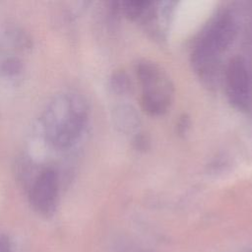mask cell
I'll list each match as a JSON object with an SVG mask.
<instances>
[{
  "instance_id": "cell-1",
  "label": "cell",
  "mask_w": 252,
  "mask_h": 252,
  "mask_svg": "<svg viewBox=\"0 0 252 252\" xmlns=\"http://www.w3.org/2000/svg\"><path fill=\"white\" fill-rule=\"evenodd\" d=\"M89 111L85 99L77 93L55 95L42 114V129L48 143L57 149L73 147L83 135Z\"/></svg>"
},
{
  "instance_id": "cell-4",
  "label": "cell",
  "mask_w": 252,
  "mask_h": 252,
  "mask_svg": "<svg viewBox=\"0 0 252 252\" xmlns=\"http://www.w3.org/2000/svg\"><path fill=\"white\" fill-rule=\"evenodd\" d=\"M28 195L34 211L45 217L53 215L59 196V181L55 170L50 167L37 170L29 181Z\"/></svg>"
},
{
  "instance_id": "cell-6",
  "label": "cell",
  "mask_w": 252,
  "mask_h": 252,
  "mask_svg": "<svg viewBox=\"0 0 252 252\" xmlns=\"http://www.w3.org/2000/svg\"><path fill=\"white\" fill-rule=\"evenodd\" d=\"M115 120L117 126L125 133L132 132L139 126V115L132 106H119L116 109Z\"/></svg>"
},
{
  "instance_id": "cell-7",
  "label": "cell",
  "mask_w": 252,
  "mask_h": 252,
  "mask_svg": "<svg viewBox=\"0 0 252 252\" xmlns=\"http://www.w3.org/2000/svg\"><path fill=\"white\" fill-rule=\"evenodd\" d=\"M110 85H111V89L116 94H128L132 88L131 81L128 75L123 70L113 73L110 79Z\"/></svg>"
},
{
  "instance_id": "cell-2",
  "label": "cell",
  "mask_w": 252,
  "mask_h": 252,
  "mask_svg": "<svg viewBox=\"0 0 252 252\" xmlns=\"http://www.w3.org/2000/svg\"><path fill=\"white\" fill-rule=\"evenodd\" d=\"M236 32L235 19L227 12L217 15L207 25L191 53L192 67L201 79L208 83L215 81L221 54L233 41Z\"/></svg>"
},
{
  "instance_id": "cell-5",
  "label": "cell",
  "mask_w": 252,
  "mask_h": 252,
  "mask_svg": "<svg viewBox=\"0 0 252 252\" xmlns=\"http://www.w3.org/2000/svg\"><path fill=\"white\" fill-rule=\"evenodd\" d=\"M225 94L237 110H247L251 103L252 84L247 62L240 56L231 58L224 70Z\"/></svg>"
},
{
  "instance_id": "cell-9",
  "label": "cell",
  "mask_w": 252,
  "mask_h": 252,
  "mask_svg": "<svg viewBox=\"0 0 252 252\" xmlns=\"http://www.w3.org/2000/svg\"><path fill=\"white\" fill-rule=\"evenodd\" d=\"M189 125H190V121H189V118L185 115H183V117H181V119L178 121V124H177V130L180 134H184L187 132V129L189 128Z\"/></svg>"
},
{
  "instance_id": "cell-8",
  "label": "cell",
  "mask_w": 252,
  "mask_h": 252,
  "mask_svg": "<svg viewBox=\"0 0 252 252\" xmlns=\"http://www.w3.org/2000/svg\"><path fill=\"white\" fill-rule=\"evenodd\" d=\"M20 69H21V64H20V62H18L15 59L7 60L6 62L3 63V66H2V70L7 75L16 74L18 71H20Z\"/></svg>"
},
{
  "instance_id": "cell-3",
  "label": "cell",
  "mask_w": 252,
  "mask_h": 252,
  "mask_svg": "<svg viewBox=\"0 0 252 252\" xmlns=\"http://www.w3.org/2000/svg\"><path fill=\"white\" fill-rule=\"evenodd\" d=\"M136 75L141 86V106L151 116H161L170 108L174 86L165 70L158 63L142 59L136 64Z\"/></svg>"
}]
</instances>
